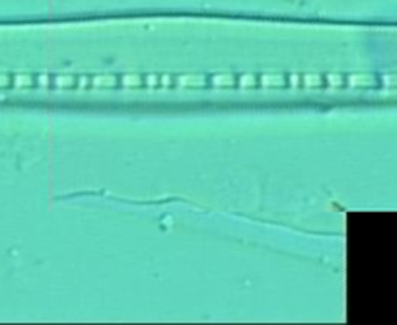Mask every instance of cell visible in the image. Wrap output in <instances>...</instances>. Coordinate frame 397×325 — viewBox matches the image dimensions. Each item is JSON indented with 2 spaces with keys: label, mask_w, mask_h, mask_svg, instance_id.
<instances>
[{
  "label": "cell",
  "mask_w": 397,
  "mask_h": 325,
  "mask_svg": "<svg viewBox=\"0 0 397 325\" xmlns=\"http://www.w3.org/2000/svg\"><path fill=\"white\" fill-rule=\"evenodd\" d=\"M376 82L378 80L368 72H352L344 78V84L348 88H372V86H376Z\"/></svg>",
  "instance_id": "cell-1"
},
{
  "label": "cell",
  "mask_w": 397,
  "mask_h": 325,
  "mask_svg": "<svg viewBox=\"0 0 397 325\" xmlns=\"http://www.w3.org/2000/svg\"><path fill=\"white\" fill-rule=\"evenodd\" d=\"M173 84L177 88H203L207 86V78L203 74H193V72H187V74H179L175 76Z\"/></svg>",
  "instance_id": "cell-2"
},
{
  "label": "cell",
  "mask_w": 397,
  "mask_h": 325,
  "mask_svg": "<svg viewBox=\"0 0 397 325\" xmlns=\"http://www.w3.org/2000/svg\"><path fill=\"white\" fill-rule=\"evenodd\" d=\"M259 86L261 88H284L286 78L281 72H265L259 76Z\"/></svg>",
  "instance_id": "cell-3"
},
{
  "label": "cell",
  "mask_w": 397,
  "mask_h": 325,
  "mask_svg": "<svg viewBox=\"0 0 397 325\" xmlns=\"http://www.w3.org/2000/svg\"><path fill=\"white\" fill-rule=\"evenodd\" d=\"M90 84L94 90H104V88H115L119 84V78L115 74H96L90 78Z\"/></svg>",
  "instance_id": "cell-4"
},
{
  "label": "cell",
  "mask_w": 397,
  "mask_h": 325,
  "mask_svg": "<svg viewBox=\"0 0 397 325\" xmlns=\"http://www.w3.org/2000/svg\"><path fill=\"white\" fill-rule=\"evenodd\" d=\"M209 82L212 88H232L236 86V76L232 72H216L211 76Z\"/></svg>",
  "instance_id": "cell-5"
},
{
  "label": "cell",
  "mask_w": 397,
  "mask_h": 325,
  "mask_svg": "<svg viewBox=\"0 0 397 325\" xmlns=\"http://www.w3.org/2000/svg\"><path fill=\"white\" fill-rule=\"evenodd\" d=\"M323 84H325V80H323V76H321L319 72H306V74H302V86H304V88L318 90V88H321Z\"/></svg>",
  "instance_id": "cell-6"
},
{
  "label": "cell",
  "mask_w": 397,
  "mask_h": 325,
  "mask_svg": "<svg viewBox=\"0 0 397 325\" xmlns=\"http://www.w3.org/2000/svg\"><path fill=\"white\" fill-rule=\"evenodd\" d=\"M119 84L123 88H140V86H144V80L136 72H125L123 76H119Z\"/></svg>",
  "instance_id": "cell-7"
},
{
  "label": "cell",
  "mask_w": 397,
  "mask_h": 325,
  "mask_svg": "<svg viewBox=\"0 0 397 325\" xmlns=\"http://www.w3.org/2000/svg\"><path fill=\"white\" fill-rule=\"evenodd\" d=\"M35 84V78L29 74V72H16L12 76V86L22 90V88H31Z\"/></svg>",
  "instance_id": "cell-8"
},
{
  "label": "cell",
  "mask_w": 397,
  "mask_h": 325,
  "mask_svg": "<svg viewBox=\"0 0 397 325\" xmlns=\"http://www.w3.org/2000/svg\"><path fill=\"white\" fill-rule=\"evenodd\" d=\"M55 88L58 90H68V88H74L76 86V76L74 74H57V76H53V82H51Z\"/></svg>",
  "instance_id": "cell-9"
},
{
  "label": "cell",
  "mask_w": 397,
  "mask_h": 325,
  "mask_svg": "<svg viewBox=\"0 0 397 325\" xmlns=\"http://www.w3.org/2000/svg\"><path fill=\"white\" fill-rule=\"evenodd\" d=\"M236 84L239 88H255V86H259V76H255L253 72H241L236 78Z\"/></svg>",
  "instance_id": "cell-10"
},
{
  "label": "cell",
  "mask_w": 397,
  "mask_h": 325,
  "mask_svg": "<svg viewBox=\"0 0 397 325\" xmlns=\"http://www.w3.org/2000/svg\"><path fill=\"white\" fill-rule=\"evenodd\" d=\"M325 86L329 90H337V88H343L344 86V76L341 72H327L325 74Z\"/></svg>",
  "instance_id": "cell-11"
},
{
  "label": "cell",
  "mask_w": 397,
  "mask_h": 325,
  "mask_svg": "<svg viewBox=\"0 0 397 325\" xmlns=\"http://www.w3.org/2000/svg\"><path fill=\"white\" fill-rule=\"evenodd\" d=\"M380 82L384 88H397V72H384L380 76Z\"/></svg>",
  "instance_id": "cell-12"
},
{
  "label": "cell",
  "mask_w": 397,
  "mask_h": 325,
  "mask_svg": "<svg viewBox=\"0 0 397 325\" xmlns=\"http://www.w3.org/2000/svg\"><path fill=\"white\" fill-rule=\"evenodd\" d=\"M51 82H53V78L49 76V72H39V74L35 76V84H37L39 88H49Z\"/></svg>",
  "instance_id": "cell-13"
},
{
  "label": "cell",
  "mask_w": 397,
  "mask_h": 325,
  "mask_svg": "<svg viewBox=\"0 0 397 325\" xmlns=\"http://www.w3.org/2000/svg\"><path fill=\"white\" fill-rule=\"evenodd\" d=\"M142 80H144V86H146V88H160V76L154 74V72H148Z\"/></svg>",
  "instance_id": "cell-14"
},
{
  "label": "cell",
  "mask_w": 397,
  "mask_h": 325,
  "mask_svg": "<svg viewBox=\"0 0 397 325\" xmlns=\"http://www.w3.org/2000/svg\"><path fill=\"white\" fill-rule=\"evenodd\" d=\"M90 86H92V84H90V76H84V74H82V76L76 78V86H74L76 90H86V88H90Z\"/></svg>",
  "instance_id": "cell-15"
},
{
  "label": "cell",
  "mask_w": 397,
  "mask_h": 325,
  "mask_svg": "<svg viewBox=\"0 0 397 325\" xmlns=\"http://www.w3.org/2000/svg\"><path fill=\"white\" fill-rule=\"evenodd\" d=\"M12 86V76L6 72H0V88H8Z\"/></svg>",
  "instance_id": "cell-16"
},
{
  "label": "cell",
  "mask_w": 397,
  "mask_h": 325,
  "mask_svg": "<svg viewBox=\"0 0 397 325\" xmlns=\"http://www.w3.org/2000/svg\"><path fill=\"white\" fill-rule=\"evenodd\" d=\"M171 84H173V78H171L170 74H162L160 76V88H170Z\"/></svg>",
  "instance_id": "cell-17"
},
{
  "label": "cell",
  "mask_w": 397,
  "mask_h": 325,
  "mask_svg": "<svg viewBox=\"0 0 397 325\" xmlns=\"http://www.w3.org/2000/svg\"><path fill=\"white\" fill-rule=\"evenodd\" d=\"M288 82H290V86L300 88V86H302V76H298V74H290V76H288Z\"/></svg>",
  "instance_id": "cell-18"
}]
</instances>
